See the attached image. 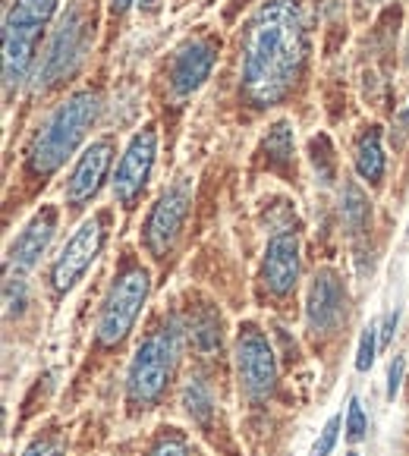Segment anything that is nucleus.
Segmentation results:
<instances>
[{"instance_id": "29", "label": "nucleus", "mask_w": 409, "mask_h": 456, "mask_svg": "<svg viewBox=\"0 0 409 456\" xmlns=\"http://www.w3.org/2000/svg\"><path fill=\"white\" fill-rule=\"evenodd\" d=\"M397 318H400V312H390V315H388V324H384V330H381V346H388V343H390V337H394Z\"/></svg>"}, {"instance_id": "22", "label": "nucleus", "mask_w": 409, "mask_h": 456, "mask_svg": "<svg viewBox=\"0 0 409 456\" xmlns=\"http://www.w3.org/2000/svg\"><path fill=\"white\" fill-rule=\"evenodd\" d=\"M381 346V337H378V324L372 322L369 328L363 330V340H359V353H356V369L369 371L375 365V353Z\"/></svg>"}, {"instance_id": "21", "label": "nucleus", "mask_w": 409, "mask_h": 456, "mask_svg": "<svg viewBox=\"0 0 409 456\" xmlns=\"http://www.w3.org/2000/svg\"><path fill=\"white\" fill-rule=\"evenodd\" d=\"M309 151H312V164H315V170H318V180L322 183L334 180V151H331V142L324 139V135H315Z\"/></svg>"}, {"instance_id": "19", "label": "nucleus", "mask_w": 409, "mask_h": 456, "mask_svg": "<svg viewBox=\"0 0 409 456\" xmlns=\"http://www.w3.org/2000/svg\"><path fill=\"white\" fill-rule=\"evenodd\" d=\"M183 406L192 419L205 422L215 410V396H211V387L201 378H189V384L183 387Z\"/></svg>"}, {"instance_id": "33", "label": "nucleus", "mask_w": 409, "mask_h": 456, "mask_svg": "<svg viewBox=\"0 0 409 456\" xmlns=\"http://www.w3.org/2000/svg\"><path fill=\"white\" fill-rule=\"evenodd\" d=\"M363 7H375V4H381V0H359Z\"/></svg>"}, {"instance_id": "5", "label": "nucleus", "mask_w": 409, "mask_h": 456, "mask_svg": "<svg viewBox=\"0 0 409 456\" xmlns=\"http://www.w3.org/2000/svg\"><path fill=\"white\" fill-rule=\"evenodd\" d=\"M176 353H180V343H176V330L158 328L139 343L133 362H129L127 375V400L135 410H151L158 400L168 390L170 378L176 369Z\"/></svg>"}, {"instance_id": "7", "label": "nucleus", "mask_w": 409, "mask_h": 456, "mask_svg": "<svg viewBox=\"0 0 409 456\" xmlns=\"http://www.w3.org/2000/svg\"><path fill=\"white\" fill-rule=\"evenodd\" d=\"M108 224H110V215L108 211H101V215L88 217V221L79 224L70 242L63 246V252L57 256L54 268H51V287L54 293H70L76 287L82 274L94 265V258L101 256V248L108 242Z\"/></svg>"}, {"instance_id": "25", "label": "nucleus", "mask_w": 409, "mask_h": 456, "mask_svg": "<svg viewBox=\"0 0 409 456\" xmlns=\"http://www.w3.org/2000/svg\"><path fill=\"white\" fill-rule=\"evenodd\" d=\"M340 422H343L340 416H331V419H328V425H324L322 437H318L315 447H312V456H328L331 450H334V444H337V431H340Z\"/></svg>"}, {"instance_id": "15", "label": "nucleus", "mask_w": 409, "mask_h": 456, "mask_svg": "<svg viewBox=\"0 0 409 456\" xmlns=\"http://www.w3.org/2000/svg\"><path fill=\"white\" fill-rule=\"evenodd\" d=\"M57 233V208H41L38 215L32 217V221L22 227V233L13 240V246L7 248V271H16V274H22V271L35 268V265L41 262V256L47 252V246H51V240H54Z\"/></svg>"}, {"instance_id": "6", "label": "nucleus", "mask_w": 409, "mask_h": 456, "mask_svg": "<svg viewBox=\"0 0 409 456\" xmlns=\"http://www.w3.org/2000/svg\"><path fill=\"white\" fill-rule=\"evenodd\" d=\"M148 287H151V277L139 265L123 268L114 277L108 296L101 302V315H98L101 346H114V343H120L129 334V328L135 324V318H139L142 305L148 299Z\"/></svg>"}, {"instance_id": "27", "label": "nucleus", "mask_w": 409, "mask_h": 456, "mask_svg": "<svg viewBox=\"0 0 409 456\" xmlns=\"http://www.w3.org/2000/svg\"><path fill=\"white\" fill-rule=\"evenodd\" d=\"M403 371H406V359H403V356H397L394 362H390V371H388V400H394V396L400 394Z\"/></svg>"}, {"instance_id": "20", "label": "nucleus", "mask_w": 409, "mask_h": 456, "mask_svg": "<svg viewBox=\"0 0 409 456\" xmlns=\"http://www.w3.org/2000/svg\"><path fill=\"white\" fill-rule=\"evenodd\" d=\"M26 302H29V283L20 274L7 271V283H4V312H7V318H13V312L20 315L26 309Z\"/></svg>"}, {"instance_id": "14", "label": "nucleus", "mask_w": 409, "mask_h": 456, "mask_svg": "<svg viewBox=\"0 0 409 456\" xmlns=\"http://www.w3.org/2000/svg\"><path fill=\"white\" fill-rule=\"evenodd\" d=\"M347 315V287L337 277V271L324 268L312 277L309 299H306V322L312 334H328Z\"/></svg>"}, {"instance_id": "37", "label": "nucleus", "mask_w": 409, "mask_h": 456, "mask_svg": "<svg viewBox=\"0 0 409 456\" xmlns=\"http://www.w3.org/2000/svg\"><path fill=\"white\" fill-rule=\"evenodd\" d=\"M406 236H409V233H406Z\"/></svg>"}, {"instance_id": "32", "label": "nucleus", "mask_w": 409, "mask_h": 456, "mask_svg": "<svg viewBox=\"0 0 409 456\" xmlns=\"http://www.w3.org/2000/svg\"><path fill=\"white\" fill-rule=\"evenodd\" d=\"M158 4H161V0H142L139 7L145 10V13H151V10H158Z\"/></svg>"}, {"instance_id": "18", "label": "nucleus", "mask_w": 409, "mask_h": 456, "mask_svg": "<svg viewBox=\"0 0 409 456\" xmlns=\"http://www.w3.org/2000/svg\"><path fill=\"white\" fill-rule=\"evenodd\" d=\"M340 217H343V224L349 227V233H359V230H365V224H369L372 205H369V199H365V192L356 186V183H347V186H343Z\"/></svg>"}, {"instance_id": "12", "label": "nucleus", "mask_w": 409, "mask_h": 456, "mask_svg": "<svg viewBox=\"0 0 409 456\" xmlns=\"http://www.w3.org/2000/svg\"><path fill=\"white\" fill-rule=\"evenodd\" d=\"M110 161H114V139L104 135V139H94L76 161L73 174L67 180V205L73 211H82L94 195L101 192L104 180H108Z\"/></svg>"}, {"instance_id": "16", "label": "nucleus", "mask_w": 409, "mask_h": 456, "mask_svg": "<svg viewBox=\"0 0 409 456\" xmlns=\"http://www.w3.org/2000/svg\"><path fill=\"white\" fill-rule=\"evenodd\" d=\"M384 167H388V158L381 148V133H378V126H369L356 142V174L375 186L384 180Z\"/></svg>"}, {"instance_id": "2", "label": "nucleus", "mask_w": 409, "mask_h": 456, "mask_svg": "<svg viewBox=\"0 0 409 456\" xmlns=\"http://www.w3.org/2000/svg\"><path fill=\"white\" fill-rule=\"evenodd\" d=\"M101 110H104V104H101V98L94 92L70 94L35 133L26 155L29 174L38 176V180H47L51 174H57L76 155V148L86 142V135L92 133Z\"/></svg>"}, {"instance_id": "4", "label": "nucleus", "mask_w": 409, "mask_h": 456, "mask_svg": "<svg viewBox=\"0 0 409 456\" xmlns=\"http://www.w3.org/2000/svg\"><path fill=\"white\" fill-rule=\"evenodd\" d=\"M92 41H94V13L88 10L86 0H76L73 7L61 16L51 38H47L45 57H41L38 73H35V88L38 92H51V88L73 79L82 63H86L88 51H92Z\"/></svg>"}, {"instance_id": "28", "label": "nucleus", "mask_w": 409, "mask_h": 456, "mask_svg": "<svg viewBox=\"0 0 409 456\" xmlns=\"http://www.w3.org/2000/svg\"><path fill=\"white\" fill-rule=\"evenodd\" d=\"M22 456H63V453H61V447H57L54 441H35Z\"/></svg>"}, {"instance_id": "13", "label": "nucleus", "mask_w": 409, "mask_h": 456, "mask_svg": "<svg viewBox=\"0 0 409 456\" xmlns=\"http://www.w3.org/2000/svg\"><path fill=\"white\" fill-rule=\"evenodd\" d=\"M299 281V236L296 230H277L265 246L262 258V287L271 296L293 293Z\"/></svg>"}, {"instance_id": "17", "label": "nucleus", "mask_w": 409, "mask_h": 456, "mask_svg": "<svg viewBox=\"0 0 409 456\" xmlns=\"http://www.w3.org/2000/svg\"><path fill=\"white\" fill-rule=\"evenodd\" d=\"M258 155H265L271 170H281L287 176L290 167H293V126L287 120L274 123L268 129V135L262 139V151Z\"/></svg>"}, {"instance_id": "11", "label": "nucleus", "mask_w": 409, "mask_h": 456, "mask_svg": "<svg viewBox=\"0 0 409 456\" xmlns=\"http://www.w3.org/2000/svg\"><path fill=\"white\" fill-rule=\"evenodd\" d=\"M217 61V45L209 35H199V38H189L186 45L176 47V54L168 63V86L170 94L176 98H189L195 94L205 79L211 76V67Z\"/></svg>"}, {"instance_id": "1", "label": "nucleus", "mask_w": 409, "mask_h": 456, "mask_svg": "<svg viewBox=\"0 0 409 456\" xmlns=\"http://www.w3.org/2000/svg\"><path fill=\"white\" fill-rule=\"evenodd\" d=\"M309 22L302 0H268L255 10L242 38L240 92L252 108L290 98L309 63Z\"/></svg>"}, {"instance_id": "23", "label": "nucleus", "mask_w": 409, "mask_h": 456, "mask_svg": "<svg viewBox=\"0 0 409 456\" xmlns=\"http://www.w3.org/2000/svg\"><path fill=\"white\" fill-rule=\"evenodd\" d=\"M189 337H192V343L201 353H211L215 346H221V330H217L215 318H209V322H192L189 324Z\"/></svg>"}, {"instance_id": "10", "label": "nucleus", "mask_w": 409, "mask_h": 456, "mask_svg": "<svg viewBox=\"0 0 409 456\" xmlns=\"http://www.w3.org/2000/svg\"><path fill=\"white\" fill-rule=\"evenodd\" d=\"M236 371H240L242 390L252 400H265L277 384L274 349L255 324H242L236 334Z\"/></svg>"}, {"instance_id": "31", "label": "nucleus", "mask_w": 409, "mask_h": 456, "mask_svg": "<svg viewBox=\"0 0 409 456\" xmlns=\"http://www.w3.org/2000/svg\"><path fill=\"white\" fill-rule=\"evenodd\" d=\"M397 129H400V133H406V129H409V104H406V108H403V114H400V123H397Z\"/></svg>"}, {"instance_id": "34", "label": "nucleus", "mask_w": 409, "mask_h": 456, "mask_svg": "<svg viewBox=\"0 0 409 456\" xmlns=\"http://www.w3.org/2000/svg\"><path fill=\"white\" fill-rule=\"evenodd\" d=\"M406 63H409V41H406Z\"/></svg>"}, {"instance_id": "8", "label": "nucleus", "mask_w": 409, "mask_h": 456, "mask_svg": "<svg viewBox=\"0 0 409 456\" xmlns=\"http://www.w3.org/2000/svg\"><path fill=\"white\" fill-rule=\"evenodd\" d=\"M189 201H192V183L186 176L168 186L161 192V199L151 205L145 217V227H142V246L151 252L155 258H164L174 248L176 236H180L183 224L189 215Z\"/></svg>"}, {"instance_id": "35", "label": "nucleus", "mask_w": 409, "mask_h": 456, "mask_svg": "<svg viewBox=\"0 0 409 456\" xmlns=\"http://www.w3.org/2000/svg\"><path fill=\"white\" fill-rule=\"evenodd\" d=\"M236 4H242V0H236Z\"/></svg>"}, {"instance_id": "3", "label": "nucleus", "mask_w": 409, "mask_h": 456, "mask_svg": "<svg viewBox=\"0 0 409 456\" xmlns=\"http://www.w3.org/2000/svg\"><path fill=\"white\" fill-rule=\"evenodd\" d=\"M57 0H13L4 20V98L29 79V69L38 54V45L54 16Z\"/></svg>"}, {"instance_id": "36", "label": "nucleus", "mask_w": 409, "mask_h": 456, "mask_svg": "<svg viewBox=\"0 0 409 456\" xmlns=\"http://www.w3.org/2000/svg\"><path fill=\"white\" fill-rule=\"evenodd\" d=\"M349 456H356V453H349Z\"/></svg>"}, {"instance_id": "26", "label": "nucleus", "mask_w": 409, "mask_h": 456, "mask_svg": "<svg viewBox=\"0 0 409 456\" xmlns=\"http://www.w3.org/2000/svg\"><path fill=\"white\" fill-rule=\"evenodd\" d=\"M148 456H192L189 453V447H186V441H183V437H161V441H158V447L151 450V453Z\"/></svg>"}, {"instance_id": "9", "label": "nucleus", "mask_w": 409, "mask_h": 456, "mask_svg": "<svg viewBox=\"0 0 409 456\" xmlns=\"http://www.w3.org/2000/svg\"><path fill=\"white\" fill-rule=\"evenodd\" d=\"M158 158V133L155 126H145L129 139V145L123 148L120 164H117L110 186H114V199L120 201L123 208H135V201L142 199L151 170H155Z\"/></svg>"}, {"instance_id": "24", "label": "nucleus", "mask_w": 409, "mask_h": 456, "mask_svg": "<svg viewBox=\"0 0 409 456\" xmlns=\"http://www.w3.org/2000/svg\"><path fill=\"white\" fill-rule=\"evenodd\" d=\"M365 428H369V419L363 412V403L359 400H349V412H347V437L349 441H363L365 437Z\"/></svg>"}, {"instance_id": "30", "label": "nucleus", "mask_w": 409, "mask_h": 456, "mask_svg": "<svg viewBox=\"0 0 409 456\" xmlns=\"http://www.w3.org/2000/svg\"><path fill=\"white\" fill-rule=\"evenodd\" d=\"M129 7H133V0H110V13L114 16H123Z\"/></svg>"}]
</instances>
